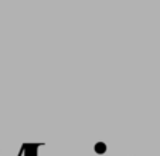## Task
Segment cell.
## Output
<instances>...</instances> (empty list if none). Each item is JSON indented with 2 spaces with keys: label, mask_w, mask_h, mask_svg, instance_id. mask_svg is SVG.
Segmentation results:
<instances>
[{
  "label": "cell",
  "mask_w": 160,
  "mask_h": 156,
  "mask_svg": "<svg viewBox=\"0 0 160 156\" xmlns=\"http://www.w3.org/2000/svg\"><path fill=\"white\" fill-rule=\"evenodd\" d=\"M97 150L98 153H103L106 150V146H105V143H97Z\"/></svg>",
  "instance_id": "6da1fadb"
}]
</instances>
